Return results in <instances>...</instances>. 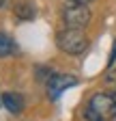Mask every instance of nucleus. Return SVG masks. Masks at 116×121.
<instances>
[{
  "label": "nucleus",
  "instance_id": "obj_1",
  "mask_svg": "<svg viewBox=\"0 0 116 121\" xmlns=\"http://www.w3.org/2000/svg\"><path fill=\"white\" fill-rule=\"evenodd\" d=\"M86 117L90 121H110L116 117V97L108 95V93H97L93 95Z\"/></svg>",
  "mask_w": 116,
  "mask_h": 121
},
{
  "label": "nucleus",
  "instance_id": "obj_2",
  "mask_svg": "<svg viewBox=\"0 0 116 121\" xmlns=\"http://www.w3.org/2000/svg\"><path fill=\"white\" fill-rule=\"evenodd\" d=\"M56 43L58 48L67 54H82L86 48H88V39L82 30H75V28H65L56 35Z\"/></svg>",
  "mask_w": 116,
  "mask_h": 121
},
{
  "label": "nucleus",
  "instance_id": "obj_3",
  "mask_svg": "<svg viewBox=\"0 0 116 121\" xmlns=\"http://www.w3.org/2000/svg\"><path fill=\"white\" fill-rule=\"evenodd\" d=\"M90 17H93V15H90V9L86 7V4H73V2H71L62 11V20H65L67 28H75V30L86 28L88 22H90Z\"/></svg>",
  "mask_w": 116,
  "mask_h": 121
},
{
  "label": "nucleus",
  "instance_id": "obj_4",
  "mask_svg": "<svg viewBox=\"0 0 116 121\" xmlns=\"http://www.w3.org/2000/svg\"><path fill=\"white\" fill-rule=\"evenodd\" d=\"M75 84H77V78H73V76H52L47 80V95L52 99H58L65 89L75 86Z\"/></svg>",
  "mask_w": 116,
  "mask_h": 121
},
{
  "label": "nucleus",
  "instance_id": "obj_5",
  "mask_svg": "<svg viewBox=\"0 0 116 121\" xmlns=\"http://www.w3.org/2000/svg\"><path fill=\"white\" fill-rule=\"evenodd\" d=\"M2 104H4V108L13 115H19L24 110V97L19 93H4L2 95Z\"/></svg>",
  "mask_w": 116,
  "mask_h": 121
},
{
  "label": "nucleus",
  "instance_id": "obj_6",
  "mask_svg": "<svg viewBox=\"0 0 116 121\" xmlns=\"http://www.w3.org/2000/svg\"><path fill=\"white\" fill-rule=\"evenodd\" d=\"M35 4L32 2H19L17 7H15V15L19 20H32L35 17Z\"/></svg>",
  "mask_w": 116,
  "mask_h": 121
},
{
  "label": "nucleus",
  "instance_id": "obj_7",
  "mask_svg": "<svg viewBox=\"0 0 116 121\" xmlns=\"http://www.w3.org/2000/svg\"><path fill=\"white\" fill-rule=\"evenodd\" d=\"M13 52H15V43H13V39L0 33V58H2V56H9Z\"/></svg>",
  "mask_w": 116,
  "mask_h": 121
},
{
  "label": "nucleus",
  "instance_id": "obj_8",
  "mask_svg": "<svg viewBox=\"0 0 116 121\" xmlns=\"http://www.w3.org/2000/svg\"><path fill=\"white\" fill-rule=\"evenodd\" d=\"M108 84H116V71H110L108 73Z\"/></svg>",
  "mask_w": 116,
  "mask_h": 121
},
{
  "label": "nucleus",
  "instance_id": "obj_9",
  "mask_svg": "<svg viewBox=\"0 0 116 121\" xmlns=\"http://www.w3.org/2000/svg\"><path fill=\"white\" fill-rule=\"evenodd\" d=\"M69 2H73V4H88L90 0H69Z\"/></svg>",
  "mask_w": 116,
  "mask_h": 121
},
{
  "label": "nucleus",
  "instance_id": "obj_10",
  "mask_svg": "<svg viewBox=\"0 0 116 121\" xmlns=\"http://www.w3.org/2000/svg\"><path fill=\"white\" fill-rule=\"evenodd\" d=\"M2 4H4V0H0V7H2Z\"/></svg>",
  "mask_w": 116,
  "mask_h": 121
}]
</instances>
